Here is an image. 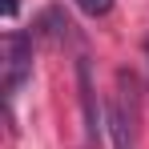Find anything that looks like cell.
Segmentation results:
<instances>
[{
  "mask_svg": "<svg viewBox=\"0 0 149 149\" xmlns=\"http://www.w3.org/2000/svg\"><path fill=\"white\" fill-rule=\"evenodd\" d=\"M28 77H32V32L12 28L4 36V97H8V105L16 101Z\"/></svg>",
  "mask_w": 149,
  "mask_h": 149,
  "instance_id": "obj_1",
  "label": "cell"
},
{
  "mask_svg": "<svg viewBox=\"0 0 149 149\" xmlns=\"http://www.w3.org/2000/svg\"><path fill=\"white\" fill-rule=\"evenodd\" d=\"M77 85H81V113H85V141L97 149L101 137H105V125H109V109L101 105L97 97V85H93V69H89V61L81 56L77 61Z\"/></svg>",
  "mask_w": 149,
  "mask_h": 149,
  "instance_id": "obj_2",
  "label": "cell"
},
{
  "mask_svg": "<svg viewBox=\"0 0 149 149\" xmlns=\"http://www.w3.org/2000/svg\"><path fill=\"white\" fill-rule=\"evenodd\" d=\"M109 137H113V149H137V125H133V113L125 105V89L121 97L109 101Z\"/></svg>",
  "mask_w": 149,
  "mask_h": 149,
  "instance_id": "obj_3",
  "label": "cell"
},
{
  "mask_svg": "<svg viewBox=\"0 0 149 149\" xmlns=\"http://www.w3.org/2000/svg\"><path fill=\"white\" fill-rule=\"evenodd\" d=\"M73 4L85 12V16H105V12L113 8V0H73Z\"/></svg>",
  "mask_w": 149,
  "mask_h": 149,
  "instance_id": "obj_4",
  "label": "cell"
},
{
  "mask_svg": "<svg viewBox=\"0 0 149 149\" xmlns=\"http://www.w3.org/2000/svg\"><path fill=\"white\" fill-rule=\"evenodd\" d=\"M16 8H20V0H4V16H16Z\"/></svg>",
  "mask_w": 149,
  "mask_h": 149,
  "instance_id": "obj_5",
  "label": "cell"
},
{
  "mask_svg": "<svg viewBox=\"0 0 149 149\" xmlns=\"http://www.w3.org/2000/svg\"><path fill=\"white\" fill-rule=\"evenodd\" d=\"M145 56H149V40H145Z\"/></svg>",
  "mask_w": 149,
  "mask_h": 149,
  "instance_id": "obj_6",
  "label": "cell"
}]
</instances>
